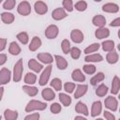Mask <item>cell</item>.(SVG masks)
<instances>
[{
  "instance_id": "cell-28",
  "label": "cell",
  "mask_w": 120,
  "mask_h": 120,
  "mask_svg": "<svg viewBox=\"0 0 120 120\" xmlns=\"http://www.w3.org/2000/svg\"><path fill=\"white\" fill-rule=\"evenodd\" d=\"M120 90V79L117 75H115L112 78V88H111V93L112 95H117Z\"/></svg>"
},
{
  "instance_id": "cell-34",
  "label": "cell",
  "mask_w": 120,
  "mask_h": 120,
  "mask_svg": "<svg viewBox=\"0 0 120 120\" xmlns=\"http://www.w3.org/2000/svg\"><path fill=\"white\" fill-rule=\"evenodd\" d=\"M108 90H109L108 86L106 84H104V83H101V84H99L97 87V89H96V95L98 97H100V98L105 97L107 95V93H108Z\"/></svg>"
},
{
  "instance_id": "cell-32",
  "label": "cell",
  "mask_w": 120,
  "mask_h": 120,
  "mask_svg": "<svg viewBox=\"0 0 120 120\" xmlns=\"http://www.w3.org/2000/svg\"><path fill=\"white\" fill-rule=\"evenodd\" d=\"M25 84H30V85H33L36 82H37V75L33 72H27L24 76V79H23Z\"/></svg>"
},
{
  "instance_id": "cell-23",
  "label": "cell",
  "mask_w": 120,
  "mask_h": 120,
  "mask_svg": "<svg viewBox=\"0 0 120 120\" xmlns=\"http://www.w3.org/2000/svg\"><path fill=\"white\" fill-rule=\"evenodd\" d=\"M103 60V56L99 53H89L84 57V61L87 63H99Z\"/></svg>"
},
{
  "instance_id": "cell-46",
  "label": "cell",
  "mask_w": 120,
  "mask_h": 120,
  "mask_svg": "<svg viewBox=\"0 0 120 120\" xmlns=\"http://www.w3.org/2000/svg\"><path fill=\"white\" fill-rule=\"evenodd\" d=\"M40 118V114L38 112H33L24 117V120H38Z\"/></svg>"
},
{
  "instance_id": "cell-29",
  "label": "cell",
  "mask_w": 120,
  "mask_h": 120,
  "mask_svg": "<svg viewBox=\"0 0 120 120\" xmlns=\"http://www.w3.org/2000/svg\"><path fill=\"white\" fill-rule=\"evenodd\" d=\"M19 114L17 111H14L11 109H6L4 111V118L6 120H16Z\"/></svg>"
},
{
  "instance_id": "cell-14",
  "label": "cell",
  "mask_w": 120,
  "mask_h": 120,
  "mask_svg": "<svg viewBox=\"0 0 120 120\" xmlns=\"http://www.w3.org/2000/svg\"><path fill=\"white\" fill-rule=\"evenodd\" d=\"M54 60H55V63H56V66H57V68L59 70H65L68 66V60L61 56V55H58V54H55L53 56Z\"/></svg>"
},
{
  "instance_id": "cell-22",
  "label": "cell",
  "mask_w": 120,
  "mask_h": 120,
  "mask_svg": "<svg viewBox=\"0 0 120 120\" xmlns=\"http://www.w3.org/2000/svg\"><path fill=\"white\" fill-rule=\"evenodd\" d=\"M71 79L77 82H83L85 81V75L80 68H76L71 73Z\"/></svg>"
},
{
  "instance_id": "cell-35",
  "label": "cell",
  "mask_w": 120,
  "mask_h": 120,
  "mask_svg": "<svg viewBox=\"0 0 120 120\" xmlns=\"http://www.w3.org/2000/svg\"><path fill=\"white\" fill-rule=\"evenodd\" d=\"M16 38H17V39H18L22 44H23V45L27 44L28 41H29V36H28V34H27L26 32H24V31L18 33V34L16 35Z\"/></svg>"
},
{
  "instance_id": "cell-20",
  "label": "cell",
  "mask_w": 120,
  "mask_h": 120,
  "mask_svg": "<svg viewBox=\"0 0 120 120\" xmlns=\"http://www.w3.org/2000/svg\"><path fill=\"white\" fill-rule=\"evenodd\" d=\"M88 90V85L87 84H78L76 85L75 91H74V98H80L82 96L86 94Z\"/></svg>"
},
{
  "instance_id": "cell-15",
  "label": "cell",
  "mask_w": 120,
  "mask_h": 120,
  "mask_svg": "<svg viewBox=\"0 0 120 120\" xmlns=\"http://www.w3.org/2000/svg\"><path fill=\"white\" fill-rule=\"evenodd\" d=\"M75 112L79 114H82L83 116H88L89 115V111L88 108L86 106L85 103H83L82 101H78L75 105Z\"/></svg>"
},
{
  "instance_id": "cell-41",
  "label": "cell",
  "mask_w": 120,
  "mask_h": 120,
  "mask_svg": "<svg viewBox=\"0 0 120 120\" xmlns=\"http://www.w3.org/2000/svg\"><path fill=\"white\" fill-rule=\"evenodd\" d=\"M62 6H63V8L67 11V12H72L74 8V4H73V1L72 0H63L62 2Z\"/></svg>"
},
{
  "instance_id": "cell-54",
  "label": "cell",
  "mask_w": 120,
  "mask_h": 120,
  "mask_svg": "<svg viewBox=\"0 0 120 120\" xmlns=\"http://www.w3.org/2000/svg\"><path fill=\"white\" fill-rule=\"evenodd\" d=\"M3 1H4V0H0V4H1V3L3 2Z\"/></svg>"
},
{
  "instance_id": "cell-38",
  "label": "cell",
  "mask_w": 120,
  "mask_h": 120,
  "mask_svg": "<svg viewBox=\"0 0 120 120\" xmlns=\"http://www.w3.org/2000/svg\"><path fill=\"white\" fill-rule=\"evenodd\" d=\"M73 8L77 10V11H80V12H82V11H85L86 8H87V3L83 0H80L78 2L75 3V5L73 6Z\"/></svg>"
},
{
  "instance_id": "cell-36",
  "label": "cell",
  "mask_w": 120,
  "mask_h": 120,
  "mask_svg": "<svg viewBox=\"0 0 120 120\" xmlns=\"http://www.w3.org/2000/svg\"><path fill=\"white\" fill-rule=\"evenodd\" d=\"M99 47H100V44H99V43H97V42L92 43V44H90L89 46H87V47L83 50V52H84L85 54L93 53V52H97V51L99 49Z\"/></svg>"
},
{
  "instance_id": "cell-26",
  "label": "cell",
  "mask_w": 120,
  "mask_h": 120,
  "mask_svg": "<svg viewBox=\"0 0 120 120\" xmlns=\"http://www.w3.org/2000/svg\"><path fill=\"white\" fill-rule=\"evenodd\" d=\"M92 23L97 27H103L106 24V18L103 15H95L92 19Z\"/></svg>"
},
{
  "instance_id": "cell-8",
  "label": "cell",
  "mask_w": 120,
  "mask_h": 120,
  "mask_svg": "<svg viewBox=\"0 0 120 120\" xmlns=\"http://www.w3.org/2000/svg\"><path fill=\"white\" fill-rule=\"evenodd\" d=\"M70 39L74 43H82L84 39V35L80 29H73L70 32Z\"/></svg>"
},
{
  "instance_id": "cell-39",
  "label": "cell",
  "mask_w": 120,
  "mask_h": 120,
  "mask_svg": "<svg viewBox=\"0 0 120 120\" xmlns=\"http://www.w3.org/2000/svg\"><path fill=\"white\" fill-rule=\"evenodd\" d=\"M82 70H83L86 74H88V75H93V74L96 73L97 68H96L93 64L89 63V64H85V65L82 67Z\"/></svg>"
},
{
  "instance_id": "cell-47",
  "label": "cell",
  "mask_w": 120,
  "mask_h": 120,
  "mask_svg": "<svg viewBox=\"0 0 120 120\" xmlns=\"http://www.w3.org/2000/svg\"><path fill=\"white\" fill-rule=\"evenodd\" d=\"M103 116L106 120H115V116L112 112H109V111H104L103 112Z\"/></svg>"
},
{
  "instance_id": "cell-13",
  "label": "cell",
  "mask_w": 120,
  "mask_h": 120,
  "mask_svg": "<svg viewBox=\"0 0 120 120\" xmlns=\"http://www.w3.org/2000/svg\"><path fill=\"white\" fill-rule=\"evenodd\" d=\"M101 9H102V11H104L106 13H117L119 11V6L116 3L109 2V3L104 4L102 6Z\"/></svg>"
},
{
  "instance_id": "cell-4",
  "label": "cell",
  "mask_w": 120,
  "mask_h": 120,
  "mask_svg": "<svg viewBox=\"0 0 120 120\" xmlns=\"http://www.w3.org/2000/svg\"><path fill=\"white\" fill-rule=\"evenodd\" d=\"M104 105L105 107L112 111V112H116L117 109H118V100L115 97L113 96H109L105 98L104 100Z\"/></svg>"
},
{
  "instance_id": "cell-40",
  "label": "cell",
  "mask_w": 120,
  "mask_h": 120,
  "mask_svg": "<svg viewBox=\"0 0 120 120\" xmlns=\"http://www.w3.org/2000/svg\"><path fill=\"white\" fill-rule=\"evenodd\" d=\"M70 48H71V45H70L69 40L67 39V38L63 39L62 42H61V49H62V52H63L65 54H68V53H69Z\"/></svg>"
},
{
  "instance_id": "cell-45",
  "label": "cell",
  "mask_w": 120,
  "mask_h": 120,
  "mask_svg": "<svg viewBox=\"0 0 120 120\" xmlns=\"http://www.w3.org/2000/svg\"><path fill=\"white\" fill-rule=\"evenodd\" d=\"M50 111H51L52 113L57 114V113H59V112L62 111V106H61L59 103L54 102V103H52V104L50 106Z\"/></svg>"
},
{
  "instance_id": "cell-31",
  "label": "cell",
  "mask_w": 120,
  "mask_h": 120,
  "mask_svg": "<svg viewBox=\"0 0 120 120\" xmlns=\"http://www.w3.org/2000/svg\"><path fill=\"white\" fill-rule=\"evenodd\" d=\"M101 47H102V50L104 52H111L112 50H114V47H115V43L113 40L112 39H107V40H104L102 43H101Z\"/></svg>"
},
{
  "instance_id": "cell-16",
  "label": "cell",
  "mask_w": 120,
  "mask_h": 120,
  "mask_svg": "<svg viewBox=\"0 0 120 120\" xmlns=\"http://www.w3.org/2000/svg\"><path fill=\"white\" fill-rule=\"evenodd\" d=\"M41 97L46 101H52L55 98V92L52 88L46 87L41 91Z\"/></svg>"
},
{
  "instance_id": "cell-18",
  "label": "cell",
  "mask_w": 120,
  "mask_h": 120,
  "mask_svg": "<svg viewBox=\"0 0 120 120\" xmlns=\"http://www.w3.org/2000/svg\"><path fill=\"white\" fill-rule=\"evenodd\" d=\"M118 60H119V54H118L116 50H112V51L107 52L106 61H107L108 64H111V65L116 64L118 62Z\"/></svg>"
},
{
  "instance_id": "cell-50",
  "label": "cell",
  "mask_w": 120,
  "mask_h": 120,
  "mask_svg": "<svg viewBox=\"0 0 120 120\" xmlns=\"http://www.w3.org/2000/svg\"><path fill=\"white\" fill-rule=\"evenodd\" d=\"M8 60V56L6 53H0V66H3Z\"/></svg>"
},
{
  "instance_id": "cell-44",
  "label": "cell",
  "mask_w": 120,
  "mask_h": 120,
  "mask_svg": "<svg viewBox=\"0 0 120 120\" xmlns=\"http://www.w3.org/2000/svg\"><path fill=\"white\" fill-rule=\"evenodd\" d=\"M63 87H64V90H65L67 93L71 94V93L74 92V90H75V88H76V84H75L74 82H66V83L64 84Z\"/></svg>"
},
{
  "instance_id": "cell-19",
  "label": "cell",
  "mask_w": 120,
  "mask_h": 120,
  "mask_svg": "<svg viewBox=\"0 0 120 120\" xmlns=\"http://www.w3.org/2000/svg\"><path fill=\"white\" fill-rule=\"evenodd\" d=\"M28 68L31 70H33L34 72L38 73L43 69V65L41 63H39L38 61H37L36 59L32 58V59H30L28 61Z\"/></svg>"
},
{
  "instance_id": "cell-17",
  "label": "cell",
  "mask_w": 120,
  "mask_h": 120,
  "mask_svg": "<svg viewBox=\"0 0 120 120\" xmlns=\"http://www.w3.org/2000/svg\"><path fill=\"white\" fill-rule=\"evenodd\" d=\"M110 36V30L103 26V27H98L97 30L95 31V37L98 39H104Z\"/></svg>"
},
{
  "instance_id": "cell-48",
  "label": "cell",
  "mask_w": 120,
  "mask_h": 120,
  "mask_svg": "<svg viewBox=\"0 0 120 120\" xmlns=\"http://www.w3.org/2000/svg\"><path fill=\"white\" fill-rule=\"evenodd\" d=\"M7 47V38H0V52H3Z\"/></svg>"
},
{
  "instance_id": "cell-37",
  "label": "cell",
  "mask_w": 120,
  "mask_h": 120,
  "mask_svg": "<svg viewBox=\"0 0 120 120\" xmlns=\"http://www.w3.org/2000/svg\"><path fill=\"white\" fill-rule=\"evenodd\" d=\"M51 86L55 90V91H61L62 90V87H63V84H62V81L59 79V78H53L51 82H50Z\"/></svg>"
},
{
  "instance_id": "cell-52",
  "label": "cell",
  "mask_w": 120,
  "mask_h": 120,
  "mask_svg": "<svg viewBox=\"0 0 120 120\" xmlns=\"http://www.w3.org/2000/svg\"><path fill=\"white\" fill-rule=\"evenodd\" d=\"M75 119H82V120H85L86 118L83 115H77V116H75Z\"/></svg>"
},
{
  "instance_id": "cell-5",
  "label": "cell",
  "mask_w": 120,
  "mask_h": 120,
  "mask_svg": "<svg viewBox=\"0 0 120 120\" xmlns=\"http://www.w3.org/2000/svg\"><path fill=\"white\" fill-rule=\"evenodd\" d=\"M17 12L22 16H28L31 13V5L28 1H22L17 7Z\"/></svg>"
},
{
  "instance_id": "cell-30",
  "label": "cell",
  "mask_w": 120,
  "mask_h": 120,
  "mask_svg": "<svg viewBox=\"0 0 120 120\" xmlns=\"http://www.w3.org/2000/svg\"><path fill=\"white\" fill-rule=\"evenodd\" d=\"M58 97H59V100H60L62 105H64L65 107L70 106V104L72 102V99H71V98L68 94H66V93H59Z\"/></svg>"
},
{
  "instance_id": "cell-7",
  "label": "cell",
  "mask_w": 120,
  "mask_h": 120,
  "mask_svg": "<svg viewBox=\"0 0 120 120\" xmlns=\"http://www.w3.org/2000/svg\"><path fill=\"white\" fill-rule=\"evenodd\" d=\"M44 34L48 39H54L59 34V28L56 24H50L45 29Z\"/></svg>"
},
{
  "instance_id": "cell-42",
  "label": "cell",
  "mask_w": 120,
  "mask_h": 120,
  "mask_svg": "<svg viewBox=\"0 0 120 120\" xmlns=\"http://www.w3.org/2000/svg\"><path fill=\"white\" fill-rule=\"evenodd\" d=\"M69 54L71 56L72 59L76 60V59H79L81 54H82V51L78 48V47H71L70 48V51H69Z\"/></svg>"
},
{
  "instance_id": "cell-51",
  "label": "cell",
  "mask_w": 120,
  "mask_h": 120,
  "mask_svg": "<svg viewBox=\"0 0 120 120\" xmlns=\"http://www.w3.org/2000/svg\"><path fill=\"white\" fill-rule=\"evenodd\" d=\"M4 90L5 88L3 87V85L0 86V101L2 100V98H3V95H4Z\"/></svg>"
},
{
  "instance_id": "cell-11",
  "label": "cell",
  "mask_w": 120,
  "mask_h": 120,
  "mask_svg": "<svg viewBox=\"0 0 120 120\" xmlns=\"http://www.w3.org/2000/svg\"><path fill=\"white\" fill-rule=\"evenodd\" d=\"M68 12L63 8H56L52 11V18L55 21H61L67 18Z\"/></svg>"
},
{
  "instance_id": "cell-21",
  "label": "cell",
  "mask_w": 120,
  "mask_h": 120,
  "mask_svg": "<svg viewBox=\"0 0 120 120\" xmlns=\"http://www.w3.org/2000/svg\"><path fill=\"white\" fill-rule=\"evenodd\" d=\"M41 44H42L41 39H40L38 37L35 36V37L32 38L30 43H29L28 49H29V51H31V52H36V51H38V49L40 48Z\"/></svg>"
},
{
  "instance_id": "cell-24",
  "label": "cell",
  "mask_w": 120,
  "mask_h": 120,
  "mask_svg": "<svg viewBox=\"0 0 120 120\" xmlns=\"http://www.w3.org/2000/svg\"><path fill=\"white\" fill-rule=\"evenodd\" d=\"M22 91L28 95L29 97H36L38 93V87L36 86H33V85H30V84H25V85H22Z\"/></svg>"
},
{
  "instance_id": "cell-55",
  "label": "cell",
  "mask_w": 120,
  "mask_h": 120,
  "mask_svg": "<svg viewBox=\"0 0 120 120\" xmlns=\"http://www.w3.org/2000/svg\"><path fill=\"white\" fill-rule=\"evenodd\" d=\"M1 119H2V115H0V120H1Z\"/></svg>"
},
{
  "instance_id": "cell-33",
  "label": "cell",
  "mask_w": 120,
  "mask_h": 120,
  "mask_svg": "<svg viewBox=\"0 0 120 120\" xmlns=\"http://www.w3.org/2000/svg\"><path fill=\"white\" fill-rule=\"evenodd\" d=\"M105 79V75L103 72H98L96 75H94L91 79H90V84L92 85H97L98 82H102Z\"/></svg>"
},
{
  "instance_id": "cell-10",
  "label": "cell",
  "mask_w": 120,
  "mask_h": 120,
  "mask_svg": "<svg viewBox=\"0 0 120 120\" xmlns=\"http://www.w3.org/2000/svg\"><path fill=\"white\" fill-rule=\"evenodd\" d=\"M35 12L38 15H44L48 12V6L43 1H37L34 4Z\"/></svg>"
},
{
  "instance_id": "cell-27",
  "label": "cell",
  "mask_w": 120,
  "mask_h": 120,
  "mask_svg": "<svg viewBox=\"0 0 120 120\" xmlns=\"http://www.w3.org/2000/svg\"><path fill=\"white\" fill-rule=\"evenodd\" d=\"M22 52V49L20 47V45L16 42V41H12L9 43V46H8V52L11 54V55H19Z\"/></svg>"
},
{
  "instance_id": "cell-3",
  "label": "cell",
  "mask_w": 120,
  "mask_h": 120,
  "mask_svg": "<svg viewBox=\"0 0 120 120\" xmlns=\"http://www.w3.org/2000/svg\"><path fill=\"white\" fill-rule=\"evenodd\" d=\"M52 64L51 65H48L44 69L43 71L41 72V75L39 77V80H38V84L40 86H44L45 84H47V82H49V79L51 77V73H52Z\"/></svg>"
},
{
  "instance_id": "cell-49",
  "label": "cell",
  "mask_w": 120,
  "mask_h": 120,
  "mask_svg": "<svg viewBox=\"0 0 120 120\" xmlns=\"http://www.w3.org/2000/svg\"><path fill=\"white\" fill-rule=\"evenodd\" d=\"M110 25L112 27H119L120 26V17H117L116 19L112 20L110 23Z\"/></svg>"
},
{
  "instance_id": "cell-12",
  "label": "cell",
  "mask_w": 120,
  "mask_h": 120,
  "mask_svg": "<svg viewBox=\"0 0 120 120\" xmlns=\"http://www.w3.org/2000/svg\"><path fill=\"white\" fill-rule=\"evenodd\" d=\"M102 112V103L100 100H97V101H94L92 103V106H91V112H90V115L92 117H97Z\"/></svg>"
},
{
  "instance_id": "cell-9",
  "label": "cell",
  "mask_w": 120,
  "mask_h": 120,
  "mask_svg": "<svg viewBox=\"0 0 120 120\" xmlns=\"http://www.w3.org/2000/svg\"><path fill=\"white\" fill-rule=\"evenodd\" d=\"M37 58L41 64H45V65H51L54 60L53 56L49 52H39L38 53Z\"/></svg>"
},
{
  "instance_id": "cell-25",
  "label": "cell",
  "mask_w": 120,
  "mask_h": 120,
  "mask_svg": "<svg viewBox=\"0 0 120 120\" xmlns=\"http://www.w3.org/2000/svg\"><path fill=\"white\" fill-rule=\"evenodd\" d=\"M1 20L2 22L5 23V24H11L14 20H15V16L14 14H12L11 12H8V11H5V12H2L1 15Z\"/></svg>"
},
{
  "instance_id": "cell-2",
  "label": "cell",
  "mask_w": 120,
  "mask_h": 120,
  "mask_svg": "<svg viewBox=\"0 0 120 120\" xmlns=\"http://www.w3.org/2000/svg\"><path fill=\"white\" fill-rule=\"evenodd\" d=\"M22 72H23V62H22V59H19L13 67L12 80L14 82H19L22 80Z\"/></svg>"
},
{
  "instance_id": "cell-1",
  "label": "cell",
  "mask_w": 120,
  "mask_h": 120,
  "mask_svg": "<svg viewBox=\"0 0 120 120\" xmlns=\"http://www.w3.org/2000/svg\"><path fill=\"white\" fill-rule=\"evenodd\" d=\"M46 108H47L46 102L37 100V99H31L26 104L24 111L26 112H32L34 111H44V110H46Z\"/></svg>"
},
{
  "instance_id": "cell-43",
  "label": "cell",
  "mask_w": 120,
  "mask_h": 120,
  "mask_svg": "<svg viewBox=\"0 0 120 120\" xmlns=\"http://www.w3.org/2000/svg\"><path fill=\"white\" fill-rule=\"evenodd\" d=\"M16 0H5L3 3V8L6 10H11L15 8Z\"/></svg>"
},
{
  "instance_id": "cell-6",
  "label": "cell",
  "mask_w": 120,
  "mask_h": 120,
  "mask_svg": "<svg viewBox=\"0 0 120 120\" xmlns=\"http://www.w3.org/2000/svg\"><path fill=\"white\" fill-rule=\"evenodd\" d=\"M11 71L8 68H2L0 69V86L8 84L11 80Z\"/></svg>"
},
{
  "instance_id": "cell-53",
  "label": "cell",
  "mask_w": 120,
  "mask_h": 120,
  "mask_svg": "<svg viewBox=\"0 0 120 120\" xmlns=\"http://www.w3.org/2000/svg\"><path fill=\"white\" fill-rule=\"evenodd\" d=\"M94 1H95V2H97V3H99V2H101L102 0H94Z\"/></svg>"
}]
</instances>
